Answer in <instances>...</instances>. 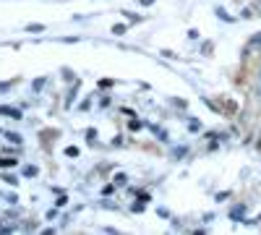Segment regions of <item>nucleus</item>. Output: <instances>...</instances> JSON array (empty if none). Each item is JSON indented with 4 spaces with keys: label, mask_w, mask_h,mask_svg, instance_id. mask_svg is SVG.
Wrapping results in <instances>:
<instances>
[{
    "label": "nucleus",
    "mask_w": 261,
    "mask_h": 235,
    "mask_svg": "<svg viewBox=\"0 0 261 235\" xmlns=\"http://www.w3.org/2000/svg\"><path fill=\"white\" fill-rule=\"evenodd\" d=\"M0 115L13 118V120H21V118H24V115H21V110H16V108H6V105H0Z\"/></svg>",
    "instance_id": "obj_1"
},
{
    "label": "nucleus",
    "mask_w": 261,
    "mask_h": 235,
    "mask_svg": "<svg viewBox=\"0 0 261 235\" xmlns=\"http://www.w3.org/2000/svg\"><path fill=\"white\" fill-rule=\"evenodd\" d=\"M256 50H261V32L253 34V37L248 39V45H246V53H256Z\"/></svg>",
    "instance_id": "obj_2"
},
{
    "label": "nucleus",
    "mask_w": 261,
    "mask_h": 235,
    "mask_svg": "<svg viewBox=\"0 0 261 235\" xmlns=\"http://www.w3.org/2000/svg\"><path fill=\"white\" fill-rule=\"evenodd\" d=\"M243 215H246V206H243V204H241V206H232V212H230V220H235V222H238Z\"/></svg>",
    "instance_id": "obj_3"
},
{
    "label": "nucleus",
    "mask_w": 261,
    "mask_h": 235,
    "mask_svg": "<svg viewBox=\"0 0 261 235\" xmlns=\"http://www.w3.org/2000/svg\"><path fill=\"white\" fill-rule=\"evenodd\" d=\"M16 165V157H0V167H13Z\"/></svg>",
    "instance_id": "obj_4"
},
{
    "label": "nucleus",
    "mask_w": 261,
    "mask_h": 235,
    "mask_svg": "<svg viewBox=\"0 0 261 235\" xmlns=\"http://www.w3.org/2000/svg\"><path fill=\"white\" fill-rule=\"evenodd\" d=\"M154 134H157L160 141H167V131H165V128H154Z\"/></svg>",
    "instance_id": "obj_5"
},
{
    "label": "nucleus",
    "mask_w": 261,
    "mask_h": 235,
    "mask_svg": "<svg viewBox=\"0 0 261 235\" xmlns=\"http://www.w3.org/2000/svg\"><path fill=\"white\" fill-rule=\"evenodd\" d=\"M24 175H27V178H32V175H37V167H34V165H29V167H24Z\"/></svg>",
    "instance_id": "obj_6"
},
{
    "label": "nucleus",
    "mask_w": 261,
    "mask_h": 235,
    "mask_svg": "<svg viewBox=\"0 0 261 235\" xmlns=\"http://www.w3.org/2000/svg\"><path fill=\"white\" fill-rule=\"evenodd\" d=\"M29 32L39 34V32H45V27H42V24H29Z\"/></svg>",
    "instance_id": "obj_7"
},
{
    "label": "nucleus",
    "mask_w": 261,
    "mask_h": 235,
    "mask_svg": "<svg viewBox=\"0 0 261 235\" xmlns=\"http://www.w3.org/2000/svg\"><path fill=\"white\" fill-rule=\"evenodd\" d=\"M113 32H115L118 37H120V34H125V24H115V27H113Z\"/></svg>",
    "instance_id": "obj_8"
},
{
    "label": "nucleus",
    "mask_w": 261,
    "mask_h": 235,
    "mask_svg": "<svg viewBox=\"0 0 261 235\" xmlns=\"http://www.w3.org/2000/svg\"><path fill=\"white\" fill-rule=\"evenodd\" d=\"M6 139H8V141H13V144H21V136H18V134H8Z\"/></svg>",
    "instance_id": "obj_9"
},
{
    "label": "nucleus",
    "mask_w": 261,
    "mask_h": 235,
    "mask_svg": "<svg viewBox=\"0 0 261 235\" xmlns=\"http://www.w3.org/2000/svg\"><path fill=\"white\" fill-rule=\"evenodd\" d=\"M42 87H45V79H37V81H34V89H37V92H39V89H42Z\"/></svg>",
    "instance_id": "obj_10"
},
{
    "label": "nucleus",
    "mask_w": 261,
    "mask_h": 235,
    "mask_svg": "<svg viewBox=\"0 0 261 235\" xmlns=\"http://www.w3.org/2000/svg\"><path fill=\"white\" fill-rule=\"evenodd\" d=\"M115 186H125V175H115Z\"/></svg>",
    "instance_id": "obj_11"
},
{
    "label": "nucleus",
    "mask_w": 261,
    "mask_h": 235,
    "mask_svg": "<svg viewBox=\"0 0 261 235\" xmlns=\"http://www.w3.org/2000/svg\"><path fill=\"white\" fill-rule=\"evenodd\" d=\"M3 180H6V183H11V186H13V183H16V180H18V178H13V175H3Z\"/></svg>",
    "instance_id": "obj_12"
},
{
    "label": "nucleus",
    "mask_w": 261,
    "mask_h": 235,
    "mask_svg": "<svg viewBox=\"0 0 261 235\" xmlns=\"http://www.w3.org/2000/svg\"><path fill=\"white\" fill-rule=\"evenodd\" d=\"M6 89H11V84L6 81V84H0V92H6Z\"/></svg>",
    "instance_id": "obj_13"
},
{
    "label": "nucleus",
    "mask_w": 261,
    "mask_h": 235,
    "mask_svg": "<svg viewBox=\"0 0 261 235\" xmlns=\"http://www.w3.org/2000/svg\"><path fill=\"white\" fill-rule=\"evenodd\" d=\"M141 3H144V6H151V3H154V0H141Z\"/></svg>",
    "instance_id": "obj_14"
},
{
    "label": "nucleus",
    "mask_w": 261,
    "mask_h": 235,
    "mask_svg": "<svg viewBox=\"0 0 261 235\" xmlns=\"http://www.w3.org/2000/svg\"><path fill=\"white\" fill-rule=\"evenodd\" d=\"M256 6H258V8H261V0H256Z\"/></svg>",
    "instance_id": "obj_15"
}]
</instances>
